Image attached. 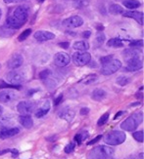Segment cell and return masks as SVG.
<instances>
[{
    "mask_svg": "<svg viewBox=\"0 0 144 159\" xmlns=\"http://www.w3.org/2000/svg\"><path fill=\"white\" fill-rule=\"evenodd\" d=\"M114 155V149L108 146H99L89 152V159H108Z\"/></svg>",
    "mask_w": 144,
    "mask_h": 159,
    "instance_id": "6da1fadb",
    "label": "cell"
},
{
    "mask_svg": "<svg viewBox=\"0 0 144 159\" xmlns=\"http://www.w3.org/2000/svg\"><path fill=\"white\" fill-rule=\"evenodd\" d=\"M142 120H143L142 112H136L123 121L121 124V128L125 131L132 132V131H134L137 127H138L139 124L142 123Z\"/></svg>",
    "mask_w": 144,
    "mask_h": 159,
    "instance_id": "7a4b0ae2",
    "label": "cell"
},
{
    "mask_svg": "<svg viewBox=\"0 0 144 159\" xmlns=\"http://www.w3.org/2000/svg\"><path fill=\"white\" fill-rule=\"evenodd\" d=\"M104 141L109 146H118L126 141V134L121 131H113L105 136Z\"/></svg>",
    "mask_w": 144,
    "mask_h": 159,
    "instance_id": "3957f363",
    "label": "cell"
},
{
    "mask_svg": "<svg viewBox=\"0 0 144 159\" xmlns=\"http://www.w3.org/2000/svg\"><path fill=\"white\" fill-rule=\"evenodd\" d=\"M122 66L121 61L117 59H112L111 61H109L108 63L104 64L101 68V73L104 75H111L115 73L116 71H118Z\"/></svg>",
    "mask_w": 144,
    "mask_h": 159,
    "instance_id": "277c9868",
    "label": "cell"
},
{
    "mask_svg": "<svg viewBox=\"0 0 144 159\" xmlns=\"http://www.w3.org/2000/svg\"><path fill=\"white\" fill-rule=\"evenodd\" d=\"M36 103L29 102V101H23L20 102L17 106V110L22 115H30L33 111H36Z\"/></svg>",
    "mask_w": 144,
    "mask_h": 159,
    "instance_id": "5b68a950",
    "label": "cell"
},
{
    "mask_svg": "<svg viewBox=\"0 0 144 159\" xmlns=\"http://www.w3.org/2000/svg\"><path fill=\"white\" fill-rule=\"evenodd\" d=\"M12 17L15 20H17L18 22L23 25L26 22L27 17H29V10H27V8L26 6L21 5L14 10Z\"/></svg>",
    "mask_w": 144,
    "mask_h": 159,
    "instance_id": "8992f818",
    "label": "cell"
},
{
    "mask_svg": "<svg viewBox=\"0 0 144 159\" xmlns=\"http://www.w3.org/2000/svg\"><path fill=\"white\" fill-rule=\"evenodd\" d=\"M90 60H91L90 54L86 52H77L73 55L74 63L79 66L87 65L89 61H90Z\"/></svg>",
    "mask_w": 144,
    "mask_h": 159,
    "instance_id": "52a82bcc",
    "label": "cell"
},
{
    "mask_svg": "<svg viewBox=\"0 0 144 159\" xmlns=\"http://www.w3.org/2000/svg\"><path fill=\"white\" fill-rule=\"evenodd\" d=\"M70 61H71L70 56L64 52H59L55 55V57H54V64L60 67H64L68 66L70 64Z\"/></svg>",
    "mask_w": 144,
    "mask_h": 159,
    "instance_id": "ba28073f",
    "label": "cell"
},
{
    "mask_svg": "<svg viewBox=\"0 0 144 159\" xmlns=\"http://www.w3.org/2000/svg\"><path fill=\"white\" fill-rule=\"evenodd\" d=\"M84 25V19L79 16H73L63 20V25L69 29H74V27H79Z\"/></svg>",
    "mask_w": 144,
    "mask_h": 159,
    "instance_id": "9c48e42d",
    "label": "cell"
},
{
    "mask_svg": "<svg viewBox=\"0 0 144 159\" xmlns=\"http://www.w3.org/2000/svg\"><path fill=\"white\" fill-rule=\"evenodd\" d=\"M24 63V58L21 54H14L7 61V66L10 70H16Z\"/></svg>",
    "mask_w": 144,
    "mask_h": 159,
    "instance_id": "30bf717a",
    "label": "cell"
},
{
    "mask_svg": "<svg viewBox=\"0 0 144 159\" xmlns=\"http://www.w3.org/2000/svg\"><path fill=\"white\" fill-rule=\"evenodd\" d=\"M17 94L12 90H3L0 92V102L9 103L16 100Z\"/></svg>",
    "mask_w": 144,
    "mask_h": 159,
    "instance_id": "8fae6325",
    "label": "cell"
},
{
    "mask_svg": "<svg viewBox=\"0 0 144 159\" xmlns=\"http://www.w3.org/2000/svg\"><path fill=\"white\" fill-rule=\"evenodd\" d=\"M7 80L12 85H19L20 83H22L24 81V76L21 72L18 71H11L7 74L6 76Z\"/></svg>",
    "mask_w": 144,
    "mask_h": 159,
    "instance_id": "7c38bea8",
    "label": "cell"
},
{
    "mask_svg": "<svg viewBox=\"0 0 144 159\" xmlns=\"http://www.w3.org/2000/svg\"><path fill=\"white\" fill-rule=\"evenodd\" d=\"M74 115H75L74 109L70 107H66L64 108H62L58 113V116L60 118L67 120V121H72L74 119Z\"/></svg>",
    "mask_w": 144,
    "mask_h": 159,
    "instance_id": "4fadbf2b",
    "label": "cell"
},
{
    "mask_svg": "<svg viewBox=\"0 0 144 159\" xmlns=\"http://www.w3.org/2000/svg\"><path fill=\"white\" fill-rule=\"evenodd\" d=\"M54 37H55L54 33L46 30H37L34 33V39L39 41V42H44V41L53 39Z\"/></svg>",
    "mask_w": 144,
    "mask_h": 159,
    "instance_id": "5bb4252c",
    "label": "cell"
},
{
    "mask_svg": "<svg viewBox=\"0 0 144 159\" xmlns=\"http://www.w3.org/2000/svg\"><path fill=\"white\" fill-rule=\"evenodd\" d=\"M127 66L126 70L128 71H137L142 68L143 64H142V61L139 59H130L127 60Z\"/></svg>",
    "mask_w": 144,
    "mask_h": 159,
    "instance_id": "9a60e30c",
    "label": "cell"
},
{
    "mask_svg": "<svg viewBox=\"0 0 144 159\" xmlns=\"http://www.w3.org/2000/svg\"><path fill=\"white\" fill-rule=\"evenodd\" d=\"M20 133V129L17 127L3 128L0 130V139H8V138L16 136Z\"/></svg>",
    "mask_w": 144,
    "mask_h": 159,
    "instance_id": "2e32d148",
    "label": "cell"
},
{
    "mask_svg": "<svg viewBox=\"0 0 144 159\" xmlns=\"http://www.w3.org/2000/svg\"><path fill=\"white\" fill-rule=\"evenodd\" d=\"M122 15H123V17L132 18V19L135 20L136 22H138L140 25L143 24V14H142V12H138V11H128V12L122 13Z\"/></svg>",
    "mask_w": 144,
    "mask_h": 159,
    "instance_id": "e0dca14e",
    "label": "cell"
},
{
    "mask_svg": "<svg viewBox=\"0 0 144 159\" xmlns=\"http://www.w3.org/2000/svg\"><path fill=\"white\" fill-rule=\"evenodd\" d=\"M141 55V51L138 49H127L123 51V57L126 60H130V59H139V56Z\"/></svg>",
    "mask_w": 144,
    "mask_h": 159,
    "instance_id": "ac0fdd59",
    "label": "cell"
},
{
    "mask_svg": "<svg viewBox=\"0 0 144 159\" xmlns=\"http://www.w3.org/2000/svg\"><path fill=\"white\" fill-rule=\"evenodd\" d=\"M18 120L21 123V125L24 126L26 129H31L33 125L32 118L30 115H21V116H19Z\"/></svg>",
    "mask_w": 144,
    "mask_h": 159,
    "instance_id": "d6986e66",
    "label": "cell"
},
{
    "mask_svg": "<svg viewBox=\"0 0 144 159\" xmlns=\"http://www.w3.org/2000/svg\"><path fill=\"white\" fill-rule=\"evenodd\" d=\"M50 110V102L49 101H46L43 106L41 107L40 108H38L36 111V116L37 118H40V117L44 116L45 114H47V112Z\"/></svg>",
    "mask_w": 144,
    "mask_h": 159,
    "instance_id": "ffe728a7",
    "label": "cell"
},
{
    "mask_svg": "<svg viewBox=\"0 0 144 159\" xmlns=\"http://www.w3.org/2000/svg\"><path fill=\"white\" fill-rule=\"evenodd\" d=\"M6 26L8 29H12V30H19L20 27H22V25H21L17 20L14 19L12 16H9L6 20Z\"/></svg>",
    "mask_w": 144,
    "mask_h": 159,
    "instance_id": "44dd1931",
    "label": "cell"
},
{
    "mask_svg": "<svg viewBox=\"0 0 144 159\" xmlns=\"http://www.w3.org/2000/svg\"><path fill=\"white\" fill-rule=\"evenodd\" d=\"M106 97V92L103 89H95L91 94V98L92 100L96 102H100L103 99H105Z\"/></svg>",
    "mask_w": 144,
    "mask_h": 159,
    "instance_id": "7402d4cb",
    "label": "cell"
},
{
    "mask_svg": "<svg viewBox=\"0 0 144 159\" xmlns=\"http://www.w3.org/2000/svg\"><path fill=\"white\" fill-rule=\"evenodd\" d=\"M74 49L78 50L79 52H85L86 50L89 49V43L86 41H77L74 43Z\"/></svg>",
    "mask_w": 144,
    "mask_h": 159,
    "instance_id": "603a6c76",
    "label": "cell"
},
{
    "mask_svg": "<svg viewBox=\"0 0 144 159\" xmlns=\"http://www.w3.org/2000/svg\"><path fill=\"white\" fill-rule=\"evenodd\" d=\"M122 4L125 7H127V9H130V10L136 9L140 6V2L138 0H123Z\"/></svg>",
    "mask_w": 144,
    "mask_h": 159,
    "instance_id": "cb8c5ba5",
    "label": "cell"
},
{
    "mask_svg": "<svg viewBox=\"0 0 144 159\" xmlns=\"http://www.w3.org/2000/svg\"><path fill=\"white\" fill-rule=\"evenodd\" d=\"M109 12L113 15H120V14L123 13V9L118 4H113L109 7Z\"/></svg>",
    "mask_w": 144,
    "mask_h": 159,
    "instance_id": "d4e9b609",
    "label": "cell"
},
{
    "mask_svg": "<svg viewBox=\"0 0 144 159\" xmlns=\"http://www.w3.org/2000/svg\"><path fill=\"white\" fill-rule=\"evenodd\" d=\"M11 119L12 118H10L9 116H1L0 117V128L3 129V128H6L7 126H9L10 124L13 122Z\"/></svg>",
    "mask_w": 144,
    "mask_h": 159,
    "instance_id": "484cf974",
    "label": "cell"
},
{
    "mask_svg": "<svg viewBox=\"0 0 144 159\" xmlns=\"http://www.w3.org/2000/svg\"><path fill=\"white\" fill-rule=\"evenodd\" d=\"M107 45L109 47H115V48H121L122 47V40L118 39V38H113V39H110L108 42H107Z\"/></svg>",
    "mask_w": 144,
    "mask_h": 159,
    "instance_id": "4316f807",
    "label": "cell"
},
{
    "mask_svg": "<svg viewBox=\"0 0 144 159\" xmlns=\"http://www.w3.org/2000/svg\"><path fill=\"white\" fill-rule=\"evenodd\" d=\"M128 82H129V78L127 76H123V75H121V76H119L116 79V83L120 86H126Z\"/></svg>",
    "mask_w": 144,
    "mask_h": 159,
    "instance_id": "83f0119b",
    "label": "cell"
},
{
    "mask_svg": "<svg viewBox=\"0 0 144 159\" xmlns=\"http://www.w3.org/2000/svg\"><path fill=\"white\" fill-rule=\"evenodd\" d=\"M87 137H88V133L87 132H82V133H79L78 135H75L74 141L77 142V143H81V142H84Z\"/></svg>",
    "mask_w": 144,
    "mask_h": 159,
    "instance_id": "f1b7e54d",
    "label": "cell"
},
{
    "mask_svg": "<svg viewBox=\"0 0 144 159\" xmlns=\"http://www.w3.org/2000/svg\"><path fill=\"white\" fill-rule=\"evenodd\" d=\"M31 29H27V30H24V31L19 35L18 40H19V41H24V40H26L27 37L30 36V34H31Z\"/></svg>",
    "mask_w": 144,
    "mask_h": 159,
    "instance_id": "f546056e",
    "label": "cell"
},
{
    "mask_svg": "<svg viewBox=\"0 0 144 159\" xmlns=\"http://www.w3.org/2000/svg\"><path fill=\"white\" fill-rule=\"evenodd\" d=\"M105 38H106L105 34H103V33L97 34V36H96V38H95V45H97V46L102 45L103 43H104Z\"/></svg>",
    "mask_w": 144,
    "mask_h": 159,
    "instance_id": "4dcf8cb0",
    "label": "cell"
},
{
    "mask_svg": "<svg viewBox=\"0 0 144 159\" xmlns=\"http://www.w3.org/2000/svg\"><path fill=\"white\" fill-rule=\"evenodd\" d=\"M0 88H14L20 90L21 89V85H12V84H7L3 80H0Z\"/></svg>",
    "mask_w": 144,
    "mask_h": 159,
    "instance_id": "1f68e13d",
    "label": "cell"
},
{
    "mask_svg": "<svg viewBox=\"0 0 144 159\" xmlns=\"http://www.w3.org/2000/svg\"><path fill=\"white\" fill-rule=\"evenodd\" d=\"M108 119H109V113L103 114V115L100 117V119L98 120L97 125H98V126H103V125H105V123L108 121Z\"/></svg>",
    "mask_w": 144,
    "mask_h": 159,
    "instance_id": "d6a6232c",
    "label": "cell"
},
{
    "mask_svg": "<svg viewBox=\"0 0 144 159\" xmlns=\"http://www.w3.org/2000/svg\"><path fill=\"white\" fill-rule=\"evenodd\" d=\"M132 136L138 143L143 142V132H142V131H137V132H134L132 134Z\"/></svg>",
    "mask_w": 144,
    "mask_h": 159,
    "instance_id": "836d02e7",
    "label": "cell"
},
{
    "mask_svg": "<svg viewBox=\"0 0 144 159\" xmlns=\"http://www.w3.org/2000/svg\"><path fill=\"white\" fill-rule=\"evenodd\" d=\"M74 148H75V144H74V143H70L67 144V146L65 147V149H64V151H65L66 153H71V152H73V151H74Z\"/></svg>",
    "mask_w": 144,
    "mask_h": 159,
    "instance_id": "e575fe53",
    "label": "cell"
},
{
    "mask_svg": "<svg viewBox=\"0 0 144 159\" xmlns=\"http://www.w3.org/2000/svg\"><path fill=\"white\" fill-rule=\"evenodd\" d=\"M51 75V71L49 70H45L43 71H41L40 74H39V77L40 79H42V80H45L46 78H48Z\"/></svg>",
    "mask_w": 144,
    "mask_h": 159,
    "instance_id": "d590c367",
    "label": "cell"
},
{
    "mask_svg": "<svg viewBox=\"0 0 144 159\" xmlns=\"http://www.w3.org/2000/svg\"><path fill=\"white\" fill-rule=\"evenodd\" d=\"M129 46L130 47H139L141 48L143 46V42H142V40H133L132 41V42L129 43Z\"/></svg>",
    "mask_w": 144,
    "mask_h": 159,
    "instance_id": "8d00e7d4",
    "label": "cell"
},
{
    "mask_svg": "<svg viewBox=\"0 0 144 159\" xmlns=\"http://www.w3.org/2000/svg\"><path fill=\"white\" fill-rule=\"evenodd\" d=\"M72 1H74L79 7H84L88 3V0H72Z\"/></svg>",
    "mask_w": 144,
    "mask_h": 159,
    "instance_id": "74e56055",
    "label": "cell"
},
{
    "mask_svg": "<svg viewBox=\"0 0 144 159\" xmlns=\"http://www.w3.org/2000/svg\"><path fill=\"white\" fill-rule=\"evenodd\" d=\"M113 59V56H106V57H102L101 59H100V61H101V64L102 65H104V64H106V63H108L109 61H111Z\"/></svg>",
    "mask_w": 144,
    "mask_h": 159,
    "instance_id": "f35d334b",
    "label": "cell"
},
{
    "mask_svg": "<svg viewBox=\"0 0 144 159\" xmlns=\"http://www.w3.org/2000/svg\"><path fill=\"white\" fill-rule=\"evenodd\" d=\"M100 139H102V135H99L98 137L94 138V139H93L92 141H90L89 143H87V144H88V146H90V144H93V143H97Z\"/></svg>",
    "mask_w": 144,
    "mask_h": 159,
    "instance_id": "ab89813d",
    "label": "cell"
},
{
    "mask_svg": "<svg viewBox=\"0 0 144 159\" xmlns=\"http://www.w3.org/2000/svg\"><path fill=\"white\" fill-rule=\"evenodd\" d=\"M89 113V108L87 107H84L80 109V114L81 115H85V114H88Z\"/></svg>",
    "mask_w": 144,
    "mask_h": 159,
    "instance_id": "60d3db41",
    "label": "cell"
},
{
    "mask_svg": "<svg viewBox=\"0 0 144 159\" xmlns=\"http://www.w3.org/2000/svg\"><path fill=\"white\" fill-rule=\"evenodd\" d=\"M90 35H91V31H89V30H85L84 33H82V36H84V38L90 37Z\"/></svg>",
    "mask_w": 144,
    "mask_h": 159,
    "instance_id": "b9f144b4",
    "label": "cell"
},
{
    "mask_svg": "<svg viewBox=\"0 0 144 159\" xmlns=\"http://www.w3.org/2000/svg\"><path fill=\"white\" fill-rule=\"evenodd\" d=\"M62 98H63V95H59V97H58V98L56 99V100H55V102H54V103H55V106H58L59 105V103H60V102H61V100H62Z\"/></svg>",
    "mask_w": 144,
    "mask_h": 159,
    "instance_id": "7bdbcfd3",
    "label": "cell"
},
{
    "mask_svg": "<svg viewBox=\"0 0 144 159\" xmlns=\"http://www.w3.org/2000/svg\"><path fill=\"white\" fill-rule=\"evenodd\" d=\"M59 46H61V47H63V48H68L69 47V43L68 42H63V43H59Z\"/></svg>",
    "mask_w": 144,
    "mask_h": 159,
    "instance_id": "ee69618b",
    "label": "cell"
},
{
    "mask_svg": "<svg viewBox=\"0 0 144 159\" xmlns=\"http://www.w3.org/2000/svg\"><path fill=\"white\" fill-rule=\"evenodd\" d=\"M122 113H123L122 111H119L118 113H117V114H116V116H115V120H116L117 118H118L119 116H122Z\"/></svg>",
    "mask_w": 144,
    "mask_h": 159,
    "instance_id": "f6af8a7d",
    "label": "cell"
},
{
    "mask_svg": "<svg viewBox=\"0 0 144 159\" xmlns=\"http://www.w3.org/2000/svg\"><path fill=\"white\" fill-rule=\"evenodd\" d=\"M126 159H139V157L134 156V155H132V156H128V157H127Z\"/></svg>",
    "mask_w": 144,
    "mask_h": 159,
    "instance_id": "bcb514c9",
    "label": "cell"
},
{
    "mask_svg": "<svg viewBox=\"0 0 144 159\" xmlns=\"http://www.w3.org/2000/svg\"><path fill=\"white\" fill-rule=\"evenodd\" d=\"M5 3H15V0H4Z\"/></svg>",
    "mask_w": 144,
    "mask_h": 159,
    "instance_id": "7dc6e473",
    "label": "cell"
},
{
    "mask_svg": "<svg viewBox=\"0 0 144 159\" xmlns=\"http://www.w3.org/2000/svg\"><path fill=\"white\" fill-rule=\"evenodd\" d=\"M2 112H3V108H2V107L0 106V115L2 114Z\"/></svg>",
    "mask_w": 144,
    "mask_h": 159,
    "instance_id": "c3c4849f",
    "label": "cell"
},
{
    "mask_svg": "<svg viewBox=\"0 0 144 159\" xmlns=\"http://www.w3.org/2000/svg\"><path fill=\"white\" fill-rule=\"evenodd\" d=\"M23 1H26V0H15V2H23Z\"/></svg>",
    "mask_w": 144,
    "mask_h": 159,
    "instance_id": "681fc988",
    "label": "cell"
},
{
    "mask_svg": "<svg viewBox=\"0 0 144 159\" xmlns=\"http://www.w3.org/2000/svg\"><path fill=\"white\" fill-rule=\"evenodd\" d=\"M139 159H143V153H140L139 154Z\"/></svg>",
    "mask_w": 144,
    "mask_h": 159,
    "instance_id": "f907efd6",
    "label": "cell"
},
{
    "mask_svg": "<svg viewBox=\"0 0 144 159\" xmlns=\"http://www.w3.org/2000/svg\"><path fill=\"white\" fill-rule=\"evenodd\" d=\"M1 15H2V13H1V10H0V19H1Z\"/></svg>",
    "mask_w": 144,
    "mask_h": 159,
    "instance_id": "816d5d0a",
    "label": "cell"
},
{
    "mask_svg": "<svg viewBox=\"0 0 144 159\" xmlns=\"http://www.w3.org/2000/svg\"><path fill=\"white\" fill-rule=\"evenodd\" d=\"M39 1H40V2H43V1H44V0H39Z\"/></svg>",
    "mask_w": 144,
    "mask_h": 159,
    "instance_id": "f5cc1de1",
    "label": "cell"
},
{
    "mask_svg": "<svg viewBox=\"0 0 144 159\" xmlns=\"http://www.w3.org/2000/svg\"><path fill=\"white\" fill-rule=\"evenodd\" d=\"M108 159H113V158H108Z\"/></svg>",
    "mask_w": 144,
    "mask_h": 159,
    "instance_id": "db71d44e",
    "label": "cell"
}]
</instances>
